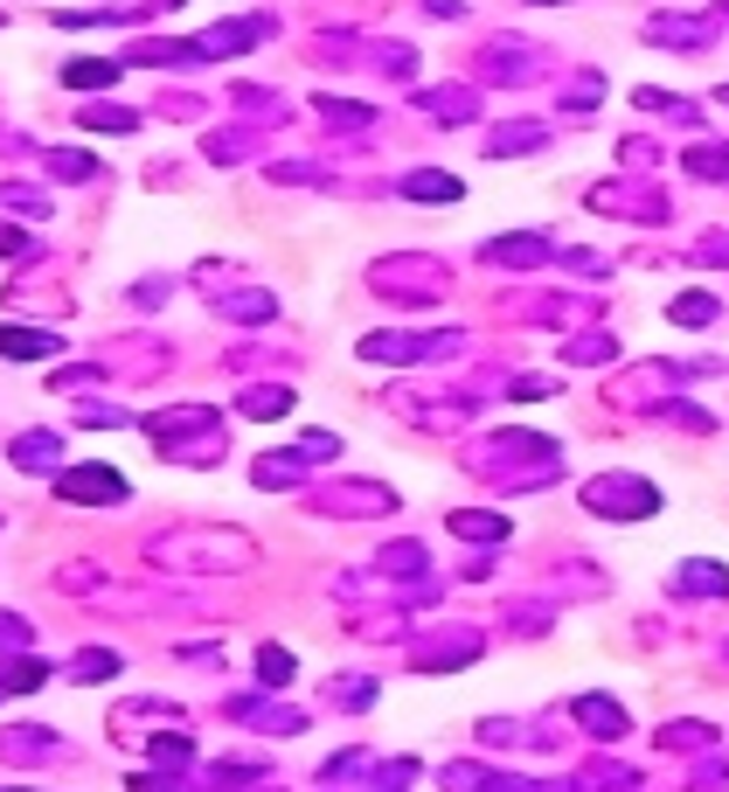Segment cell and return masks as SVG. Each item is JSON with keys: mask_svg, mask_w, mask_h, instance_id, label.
Masks as SVG:
<instances>
[{"mask_svg": "<svg viewBox=\"0 0 729 792\" xmlns=\"http://www.w3.org/2000/svg\"><path fill=\"white\" fill-rule=\"evenodd\" d=\"M584 508L612 515V521H646V515L660 508V494L646 487V480H625V473H605V480H591V487H584Z\"/></svg>", "mask_w": 729, "mask_h": 792, "instance_id": "6da1fadb", "label": "cell"}, {"mask_svg": "<svg viewBox=\"0 0 729 792\" xmlns=\"http://www.w3.org/2000/svg\"><path fill=\"white\" fill-rule=\"evenodd\" d=\"M57 494H63V500H119L125 480H119L112 466H76V473H63V480H57Z\"/></svg>", "mask_w": 729, "mask_h": 792, "instance_id": "7a4b0ae2", "label": "cell"}, {"mask_svg": "<svg viewBox=\"0 0 729 792\" xmlns=\"http://www.w3.org/2000/svg\"><path fill=\"white\" fill-rule=\"evenodd\" d=\"M403 195H417V202H459L465 181L459 174H438V167H417V174H403Z\"/></svg>", "mask_w": 729, "mask_h": 792, "instance_id": "3957f363", "label": "cell"}, {"mask_svg": "<svg viewBox=\"0 0 729 792\" xmlns=\"http://www.w3.org/2000/svg\"><path fill=\"white\" fill-rule=\"evenodd\" d=\"M0 355L8 362H42V355H57V341L35 334V327H0Z\"/></svg>", "mask_w": 729, "mask_h": 792, "instance_id": "277c9868", "label": "cell"}, {"mask_svg": "<svg viewBox=\"0 0 729 792\" xmlns=\"http://www.w3.org/2000/svg\"><path fill=\"white\" fill-rule=\"evenodd\" d=\"M577 717L597 723V737H618V730H625V709H618L612 695H584V702H577Z\"/></svg>", "mask_w": 729, "mask_h": 792, "instance_id": "5b68a950", "label": "cell"}, {"mask_svg": "<svg viewBox=\"0 0 729 792\" xmlns=\"http://www.w3.org/2000/svg\"><path fill=\"white\" fill-rule=\"evenodd\" d=\"M452 536H480V542H493V536H507V521L501 515H452Z\"/></svg>", "mask_w": 729, "mask_h": 792, "instance_id": "8992f818", "label": "cell"}, {"mask_svg": "<svg viewBox=\"0 0 729 792\" xmlns=\"http://www.w3.org/2000/svg\"><path fill=\"white\" fill-rule=\"evenodd\" d=\"M244 410H250V417H285V410H292V396H285V389H250Z\"/></svg>", "mask_w": 729, "mask_h": 792, "instance_id": "52a82bcc", "label": "cell"}, {"mask_svg": "<svg viewBox=\"0 0 729 792\" xmlns=\"http://www.w3.org/2000/svg\"><path fill=\"white\" fill-rule=\"evenodd\" d=\"M257 668H265L271 689H285V681H292V653H285V647H265V653H257Z\"/></svg>", "mask_w": 729, "mask_h": 792, "instance_id": "ba28073f", "label": "cell"}, {"mask_svg": "<svg viewBox=\"0 0 729 792\" xmlns=\"http://www.w3.org/2000/svg\"><path fill=\"white\" fill-rule=\"evenodd\" d=\"M63 77H70V84H112V77H119V63H104V57H91V63H70Z\"/></svg>", "mask_w": 729, "mask_h": 792, "instance_id": "9c48e42d", "label": "cell"}, {"mask_svg": "<svg viewBox=\"0 0 729 792\" xmlns=\"http://www.w3.org/2000/svg\"><path fill=\"white\" fill-rule=\"evenodd\" d=\"M709 313H716V299H709V293H688V299H674V321H681V327H701Z\"/></svg>", "mask_w": 729, "mask_h": 792, "instance_id": "30bf717a", "label": "cell"}, {"mask_svg": "<svg viewBox=\"0 0 729 792\" xmlns=\"http://www.w3.org/2000/svg\"><path fill=\"white\" fill-rule=\"evenodd\" d=\"M76 668H84V681H104V674H119V660L112 653H84Z\"/></svg>", "mask_w": 729, "mask_h": 792, "instance_id": "8fae6325", "label": "cell"}, {"mask_svg": "<svg viewBox=\"0 0 729 792\" xmlns=\"http://www.w3.org/2000/svg\"><path fill=\"white\" fill-rule=\"evenodd\" d=\"M688 167H695V174H722V167H729V146H709V153H695Z\"/></svg>", "mask_w": 729, "mask_h": 792, "instance_id": "7c38bea8", "label": "cell"}, {"mask_svg": "<svg viewBox=\"0 0 729 792\" xmlns=\"http://www.w3.org/2000/svg\"><path fill=\"white\" fill-rule=\"evenodd\" d=\"M0 251H21V236H14L8 223H0Z\"/></svg>", "mask_w": 729, "mask_h": 792, "instance_id": "4fadbf2b", "label": "cell"}, {"mask_svg": "<svg viewBox=\"0 0 729 792\" xmlns=\"http://www.w3.org/2000/svg\"><path fill=\"white\" fill-rule=\"evenodd\" d=\"M722 104H729V91H722Z\"/></svg>", "mask_w": 729, "mask_h": 792, "instance_id": "5bb4252c", "label": "cell"}]
</instances>
